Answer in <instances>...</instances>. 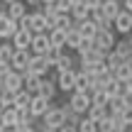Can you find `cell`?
Masks as SVG:
<instances>
[{
	"label": "cell",
	"instance_id": "cell-1",
	"mask_svg": "<svg viewBox=\"0 0 132 132\" xmlns=\"http://www.w3.org/2000/svg\"><path fill=\"white\" fill-rule=\"evenodd\" d=\"M115 32H110V29H98L95 32V37H93V47L98 49L100 54H108V52H113V47H115Z\"/></svg>",
	"mask_w": 132,
	"mask_h": 132
},
{
	"label": "cell",
	"instance_id": "cell-2",
	"mask_svg": "<svg viewBox=\"0 0 132 132\" xmlns=\"http://www.w3.org/2000/svg\"><path fill=\"white\" fill-rule=\"evenodd\" d=\"M61 125H64V110H61V105H52V108L42 115V127L44 130H59Z\"/></svg>",
	"mask_w": 132,
	"mask_h": 132
},
{
	"label": "cell",
	"instance_id": "cell-3",
	"mask_svg": "<svg viewBox=\"0 0 132 132\" xmlns=\"http://www.w3.org/2000/svg\"><path fill=\"white\" fill-rule=\"evenodd\" d=\"M0 90H5V93H17V90H22V73H17V71H5L3 78H0Z\"/></svg>",
	"mask_w": 132,
	"mask_h": 132
},
{
	"label": "cell",
	"instance_id": "cell-4",
	"mask_svg": "<svg viewBox=\"0 0 132 132\" xmlns=\"http://www.w3.org/2000/svg\"><path fill=\"white\" fill-rule=\"evenodd\" d=\"M93 88H98V78L93 73H86V71H76V93H90Z\"/></svg>",
	"mask_w": 132,
	"mask_h": 132
},
{
	"label": "cell",
	"instance_id": "cell-5",
	"mask_svg": "<svg viewBox=\"0 0 132 132\" xmlns=\"http://www.w3.org/2000/svg\"><path fill=\"white\" fill-rule=\"evenodd\" d=\"M27 61H29V49H15L12 56H10V71H17V73H24L27 71Z\"/></svg>",
	"mask_w": 132,
	"mask_h": 132
},
{
	"label": "cell",
	"instance_id": "cell-6",
	"mask_svg": "<svg viewBox=\"0 0 132 132\" xmlns=\"http://www.w3.org/2000/svg\"><path fill=\"white\" fill-rule=\"evenodd\" d=\"M69 108L73 110L76 115H86V110L90 108V95L88 93H71V98H69Z\"/></svg>",
	"mask_w": 132,
	"mask_h": 132
},
{
	"label": "cell",
	"instance_id": "cell-7",
	"mask_svg": "<svg viewBox=\"0 0 132 132\" xmlns=\"http://www.w3.org/2000/svg\"><path fill=\"white\" fill-rule=\"evenodd\" d=\"M113 32H120L122 37H127V34L132 32V12H127V10H120L118 17L113 20Z\"/></svg>",
	"mask_w": 132,
	"mask_h": 132
},
{
	"label": "cell",
	"instance_id": "cell-8",
	"mask_svg": "<svg viewBox=\"0 0 132 132\" xmlns=\"http://www.w3.org/2000/svg\"><path fill=\"white\" fill-rule=\"evenodd\" d=\"M49 108H52V100L42 98V95H32V98H29V105H27L29 115H32L34 120H37V118H42V115L47 113Z\"/></svg>",
	"mask_w": 132,
	"mask_h": 132
},
{
	"label": "cell",
	"instance_id": "cell-9",
	"mask_svg": "<svg viewBox=\"0 0 132 132\" xmlns=\"http://www.w3.org/2000/svg\"><path fill=\"white\" fill-rule=\"evenodd\" d=\"M27 73H34V76H39V78H44V76L49 73V66H47V61H44V56L29 54V61H27Z\"/></svg>",
	"mask_w": 132,
	"mask_h": 132
},
{
	"label": "cell",
	"instance_id": "cell-10",
	"mask_svg": "<svg viewBox=\"0 0 132 132\" xmlns=\"http://www.w3.org/2000/svg\"><path fill=\"white\" fill-rule=\"evenodd\" d=\"M56 90H64V93H73V86H76V71H61L56 76Z\"/></svg>",
	"mask_w": 132,
	"mask_h": 132
},
{
	"label": "cell",
	"instance_id": "cell-11",
	"mask_svg": "<svg viewBox=\"0 0 132 132\" xmlns=\"http://www.w3.org/2000/svg\"><path fill=\"white\" fill-rule=\"evenodd\" d=\"M49 47H52V44H49V37H47V32H42V34H32V42H29V54L44 56Z\"/></svg>",
	"mask_w": 132,
	"mask_h": 132
},
{
	"label": "cell",
	"instance_id": "cell-12",
	"mask_svg": "<svg viewBox=\"0 0 132 132\" xmlns=\"http://www.w3.org/2000/svg\"><path fill=\"white\" fill-rule=\"evenodd\" d=\"M5 15H7L10 20H22L24 15H27V5H24V0H12V3L5 5Z\"/></svg>",
	"mask_w": 132,
	"mask_h": 132
},
{
	"label": "cell",
	"instance_id": "cell-13",
	"mask_svg": "<svg viewBox=\"0 0 132 132\" xmlns=\"http://www.w3.org/2000/svg\"><path fill=\"white\" fill-rule=\"evenodd\" d=\"M27 29H29L32 34H42V32H47L44 15H42V12H32V15L27 12Z\"/></svg>",
	"mask_w": 132,
	"mask_h": 132
},
{
	"label": "cell",
	"instance_id": "cell-14",
	"mask_svg": "<svg viewBox=\"0 0 132 132\" xmlns=\"http://www.w3.org/2000/svg\"><path fill=\"white\" fill-rule=\"evenodd\" d=\"M12 47L15 49H29V42H32V32H29V29H15V34L12 37Z\"/></svg>",
	"mask_w": 132,
	"mask_h": 132
},
{
	"label": "cell",
	"instance_id": "cell-15",
	"mask_svg": "<svg viewBox=\"0 0 132 132\" xmlns=\"http://www.w3.org/2000/svg\"><path fill=\"white\" fill-rule=\"evenodd\" d=\"M98 86H100V90H103L108 98H113V95H122V90H125V83L115 81L113 76H110L108 81H103V83H98Z\"/></svg>",
	"mask_w": 132,
	"mask_h": 132
},
{
	"label": "cell",
	"instance_id": "cell-16",
	"mask_svg": "<svg viewBox=\"0 0 132 132\" xmlns=\"http://www.w3.org/2000/svg\"><path fill=\"white\" fill-rule=\"evenodd\" d=\"M73 29H76L83 39H93L95 32H98V27L93 24V20H81V22H73Z\"/></svg>",
	"mask_w": 132,
	"mask_h": 132
},
{
	"label": "cell",
	"instance_id": "cell-17",
	"mask_svg": "<svg viewBox=\"0 0 132 132\" xmlns=\"http://www.w3.org/2000/svg\"><path fill=\"white\" fill-rule=\"evenodd\" d=\"M15 29H17V22L10 20L5 12H0V39H10L15 34Z\"/></svg>",
	"mask_w": 132,
	"mask_h": 132
},
{
	"label": "cell",
	"instance_id": "cell-18",
	"mask_svg": "<svg viewBox=\"0 0 132 132\" xmlns=\"http://www.w3.org/2000/svg\"><path fill=\"white\" fill-rule=\"evenodd\" d=\"M37 95H42V98H47V100H54V95H56V83H54L49 76H47V78H42V81H39Z\"/></svg>",
	"mask_w": 132,
	"mask_h": 132
},
{
	"label": "cell",
	"instance_id": "cell-19",
	"mask_svg": "<svg viewBox=\"0 0 132 132\" xmlns=\"http://www.w3.org/2000/svg\"><path fill=\"white\" fill-rule=\"evenodd\" d=\"M39 76H34V73H27L24 71L22 73V90H27L29 95H37V90H39Z\"/></svg>",
	"mask_w": 132,
	"mask_h": 132
},
{
	"label": "cell",
	"instance_id": "cell-20",
	"mask_svg": "<svg viewBox=\"0 0 132 132\" xmlns=\"http://www.w3.org/2000/svg\"><path fill=\"white\" fill-rule=\"evenodd\" d=\"M120 10H122L120 0H103V3H100V12H103L105 17H108V20H115Z\"/></svg>",
	"mask_w": 132,
	"mask_h": 132
},
{
	"label": "cell",
	"instance_id": "cell-21",
	"mask_svg": "<svg viewBox=\"0 0 132 132\" xmlns=\"http://www.w3.org/2000/svg\"><path fill=\"white\" fill-rule=\"evenodd\" d=\"M29 98H32V95H29L27 90H17V93H12V100H10V105H12L15 110H27Z\"/></svg>",
	"mask_w": 132,
	"mask_h": 132
},
{
	"label": "cell",
	"instance_id": "cell-22",
	"mask_svg": "<svg viewBox=\"0 0 132 132\" xmlns=\"http://www.w3.org/2000/svg\"><path fill=\"white\" fill-rule=\"evenodd\" d=\"M125 61H127V56H122V54H118L113 49V52H108L105 54V66L110 69V73H113V69H118V66H122Z\"/></svg>",
	"mask_w": 132,
	"mask_h": 132
},
{
	"label": "cell",
	"instance_id": "cell-23",
	"mask_svg": "<svg viewBox=\"0 0 132 132\" xmlns=\"http://www.w3.org/2000/svg\"><path fill=\"white\" fill-rule=\"evenodd\" d=\"M105 115H108V108H105V105H90V108L86 110V118H88V120H93L95 125H98L100 120L105 118Z\"/></svg>",
	"mask_w": 132,
	"mask_h": 132
},
{
	"label": "cell",
	"instance_id": "cell-24",
	"mask_svg": "<svg viewBox=\"0 0 132 132\" xmlns=\"http://www.w3.org/2000/svg\"><path fill=\"white\" fill-rule=\"evenodd\" d=\"M76 66V61H73V56H69V54L66 52H61V56L56 59V64H54V69L59 71V73H61V71H71Z\"/></svg>",
	"mask_w": 132,
	"mask_h": 132
},
{
	"label": "cell",
	"instance_id": "cell-25",
	"mask_svg": "<svg viewBox=\"0 0 132 132\" xmlns=\"http://www.w3.org/2000/svg\"><path fill=\"white\" fill-rule=\"evenodd\" d=\"M47 37H49V44H52V47H59V49H61L64 42H66V32H64V29H56V27L49 29Z\"/></svg>",
	"mask_w": 132,
	"mask_h": 132
},
{
	"label": "cell",
	"instance_id": "cell-26",
	"mask_svg": "<svg viewBox=\"0 0 132 132\" xmlns=\"http://www.w3.org/2000/svg\"><path fill=\"white\" fill-rule=\"evenodd\" d=\"M88 12H90V10L86 7V5H71L69 17L73 20V22H81V20H88Z\"/></svg>",
	"mask_w": 132,
	"mask_h": 132
},
{
	"label": "cell",
	"instance_id": "cell-27",
	"mask_svg": "<svg viewBox=\"0 0 132 132\" xmlns=\"http://www.w3.org/2000/svg\"><path fill=\"white\" fill-rule=\"evenodd\" d=\"M130 76H132V69H130V64H127V61H125L122 66H118V69H113V78H115V81H120V83H125Z\"/></svg>",
	"mask_w": 132,
	"mask_h": 132
},
{
	"label": "cell",
	"instance_id": "cell-28",
	"mask_svg": "<svg viewBox=\"0 0 132 132\" xmlns=\"http://www.w3.org/2000/svg\"><path fill=\"white\" fill-rule=\"evenodd\" d=\"M76 132H98V125H95L93 120H88L86 115H81L78 125H76Z\"/></svg>",
	"mask_w": 132,
	"mask_h": 132
},
{
	"label": "cell",
	"instance_id": "cell-29",
	"mask_svg": "<svg viewBox=\"0 0 132 132\" xmlns=\"http://www.w3.org/2000/svg\"><path fill=\"white\" fill-rule=\"evenodd\" d=\"M61 52H64V49H59V47H49V49H47V54H44V61H47L49 69H54V64H56V59L61 56Z\"/></svg>",
	"mask_w": 132,
	"mask_h": 132
},
{
	"label": "cell",
	"instance_id": "cell-30",
	"mask_svg": "<svg viewBox=\"0 0 132 132\" xmlns=\"http://www.w3.org/2000/svg\"><path fill=\"white\" fill-rule=\"evenodd\" d=\"M81 39H83V37H81V34L76 32V29H69V32H66V42H64V47H69V49H76V47L81 44Z\"/></svg>",
	"mask_w": 132,
	"mask_h": 132
},
{
	"label": "cell",
	"instance_id": "cell-31",
	"mask_svg": "<svg viewBox=\"0 0 132 132\" xmlns=\"http://www.w3.org/2000/svg\"><path fill=\"white\" fill-rule=\"evenodd\" d=\"M105 108H108V113H120V110L125 108V103H122L120 95H113V98H108V105H105Z\"/></svg>",
	"mask_w": 132,
	"mask_h": 132
},
{
	"label": "cell",
	"instance_id": "cell-32",
	"mask_svg": "<svg viewBox=\"0 0 132 132\" xmlns=\"http://www.w3.org/2000/svg\"><path fill=\"white\" fill-rule=\"evenodd\" d=\"M90 49H93V39H81V44L76 47V52H78V56H83V54H88Z\"/></svg>",
	"mask_w": 132,
	"mask_h": 132
},
{
	"label": "cell",
	"instance_id": "cell-33",
	"mask_svg": "<svg viewBox=\"0 0 132 132\" xmlns=\"http://www.w3.org/2000/svg\"><path fill=\"white\" fill-rule=\"evenodd\" d=\"M120 118H122V122H127V125H132V105H125L122 110H120Z\"/></svg>",
	"mask_w": 132,
	"mask_h": 132
},
{
	"label": "cell",
	"instance_id": "cell-34",
	"mask_svg": "<svg viewBox=\"0 0 132 132\" xmlns=\"http://www.w3.org/2000/svg\"><path fill=\"white\" fill-rule=\"evenodd\" d=\"M100 3H103V0H83V5L88 10H95V7H100Z\"/></svg>",
	"mask_w": 132,
	"mask_h": 132
},
{
	"label": "cell",
	"instance_id": "cell-35",
	"mask_svg": "<svg viewBox=\"0 0 132 132\" xmlns=\"http://www.w3.org/2000/svg\"><path fill=\"white\" fill-rule=\"evenodd\" d=\"M15 132H37V130H34V125H17Z\"/></svg>",
	"mask_w": 132,
	"mask_h": 132
},
{
	"label": "cell",
	"instance_id": "cell-36",
	"mask_svg": "<svg viewBox=\"0 0 132 132\" xmlns=\"http://www.w3.org/2000/svg\"><path fill=\"white\" fill-rule=\"evenodd\" d=\"M27 7H42V0H24Z\"/></svg>",
	"mask_w": 132,
	"mask_h": 132
},
{
	"label": "cell",
	"instance_id": "cell-37",
	"mask_svg": "<svg viewBox=\"0 0 132 132\" xmlns=\"http://www.w3.org/2000/svg\"><path fill=\"white\" fill-rule=\"evenodd\" d=\"M56 132H76V127H71V125H61Z\"/></svg>",
	"mask_w": 132,
	"mask_h": 132
},
{
	"label": "cell",
	"instance_id": "cell-38",
	"mask_svg": "<svg viewBox=\"0 0 132 132\" xmlns=\"http://www.w3.org/2000/svg\"><path fill=\"white\" fill-rule=\"evenodd\" d=\"M122 10H127V12H132V0H125V5H122Z\"/></svg>",
	"mask_w": 132,
	"mask_h": 132
},
{
	"label": "cell",
	"instance_id": "cell-39",
	"mask_svg": "<svg viewBox=\"0 0 132 132\" xmlns=\"http://www.w3.org/2000/svg\"><path fill=\"white\" fill-rule=\"evenodd\" d=\"M127 52H130V56H132V34H127Z\"/></svg>",
	"mask_w": 132,
	"mask_h": 132
},
{
	"label": "cell",
	"instance_id": "cell-40",
	"mask_svg": "<svg viewBox=\"0 0 132 132\" xmlns=\"http://www.w3.org/2000/svg\"><path fill=\"white\" fill-rule=\"evenodd\" d=\"M125 88H127V90H132V76H130L127 81H125Z\"/></svg>",
	"mask_w": 132,
	"mask_h": 132
},
{
	"label": "cell",
	"instance_id": "cell-41",
	"mask_svg": "<svg viewBox=\"0 0 132 132\" xmlns=\"http://www.w3.org/2000/svg\"><path fill=\"white\" fill-rule=\"evenodd\" d=\"M127 64H130V69H132V56H130V59H127Z\"/></svg>",
	"mask_w": 132,
	"mask_h": 132
},
{
	"label": "cell",
	"instance_id": "cell-42",
	"mask_svg": "<svg viewBox=\"0 0 132 132\" xmlns=\"http://www.w3.org/2000/svg\"><path fill=\"white\" fill-rule=\"evenodd\" d=\"M3 3H5V5H7V3H12V0H3Z\"/></svg>",
	"mask_w": 132,
	"mask_h": 132
},
{
	"label": "cell",
	"instance_id": "cell-43",
	"mask_svg": "<svg viewBox=\"0 0 132 132\" xmlns=\"http://www.w3.org/2000/svg\"><path fill=\"white\" fill-rule=\"evenodd\" d=\"M130 132H132V125H130Z\"/></svg>",
	"mask_w": 132,
	"mask_h": 132
}]
</instances>
